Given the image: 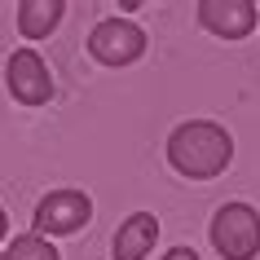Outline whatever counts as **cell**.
<instances>
[{
	"mask_svg": "<svg viewBox=\"0 0 260 260\" xmlns=\"http://www.w3.org/2000/svg\"><path fill=\"white\" fill-rule=\"evenodd\" d=\"M234 159V137L212 119H190L168 137V164L190 181L220 177Z\"/></svg>",
	"mask_w": 260,
	"mask_h": 260,
	"instance_id": "cell-1",
	"label": "cell"
},
{
	"mask_svg": "<svg viewBox=\"0 0 260 260\" xmlns=\"http://www.w3.org/2000/svg\"><path fill=\"white\" fill-rule=\"evenodd\" d=\"M212 247L220 260H256L260 256V212L247 203H225L212 216Z\"/></svg>",
	"mask_w": 260,
	"mask_h": 260,
	"instance_id": "cell-2",
	"label": "cell"
},
{
	"mask_svg": "<svg viewBox=\"0 0 260 260\" xmlns=\"http://www.w3.org/2000/svg\"><path fill=\"white\" fill-rule=\"evenodd\" d=\"M88 53L102 62V67H133L141 53H146V31L128 18H106L97 22L93 36H88Z\"/></svg>",
	"mask_w": 260,
	"mask_h": 260,
	"instance_id": "cell-3",
	"label": "cell"
},
{
	"mask_svg": "<svg viewBox=\"0 0 260 260\" xmlns=\"http://www.w3.org/2000/svg\"><path fill=\"white\" fill-rule=\"evenodd\" d=\"M36 234L49 238V234H80L88 220H93V199L84 190H53L36 203Z\"/></svg>",
	"mask_w": 260,
	"mask_h": 260,
	"instance_id": "cell-4",
	"label": "cell"
},
{
	"mask_svg": "<svg viewBox=\"0 0 260 260\" xmlns=\"http://www.w3.org/2000/svg\"><path fill=\"white\" fill-rule=\"evenodd\" d=\"M5 84H9V97L22 102V106H44L53 97V75L44 67V57L36 49H18L5 67Z\"/></svg>",
	"mask_w": 260,
	"mask_h": 260,
	"instance_id": "cell-5",
	"label": "cell"
},
{
	"mask_svg": "<svg viewBox=\"0 0 260 260\" xmlns=\"http://www.w3.org/2000/svg\"><path fill=\"white\" fill-rule=\"evenodd\" d=\"M199 22L220 40H243V36L256 31L260 14L251 0H203L199 5Z\"/></svg>",
	"mask_w": 260,
	"mask_h": 260,
	"instance_id": "cell-6",
	"label": "cell"
},
{
	"mask_svg": "<svg viewBox=\"0 0 260 260\" xmlns=\"http://www.w3.org/2000/svg\"><path fill=\"white\" fill-rule=\"evenodd\" d=\"M154 238H159V220L150 212H133L115 230V260H146L154 251Z\"/></svg>",
	"mask_w": 260,
	"mask_h": 260,
	"instance_id": "cell-7",
	"label": "cell"
},
{
	"mask_svg": "<svg viewBox=\"0 0 260 260\" xmlns=\"http://www.w3.org/2000/svg\"><path fill=\"white\" fill-rule=\"evenodd\" d=\"M62 14H67L62 0H27V5H18V31H22V40H44L62 22Z\"/></svg>",
	"mask_w": 260,
	"mask_h": 260,
	"instance_id": "cell-8",
	"label": "cell"
},
{
	"mask_svg": "<svg viewBox=\"0 0 260 260\" xmlns=\"http://www.w3.org/2000/svg\"><path fill=\"white\" fill-rule=\"evenodd\" d=\"M5 260H62V256L40 234H18L14 243H9V251H5Z\"/></svg>",
	"mask_w": 260,
	"mask_h": 260,
	"instance_id": "cell-9",
	"label": "cell"
},
{
	"mask_svg": "<svg viewBox=\"0 0 260 260\" xmlns=\"http://www.w3.org/2000/svg\"><path fill=\"white\" fill-rule=\"evenodd\" d=\"M164 260H199V251H194V247H172Z\"/></svg>",
	"mask_w": 260,
	"mask_h": 260,
	"instance_id": "cell-10",
	"label": "cell"
},
{
	"mask_svg": "<svg viewBox=\"0 0 260 260\" xmlns=\"http://www.w3.org/2000/svg\"><path fill=\"white\" fill-rule=\"evenodd\" d=\"M9 234V216H5V207H0V238Z\"/></svg>",
	"mask_w": 260,
	"mask_h": 260,
	"instance_id": "cell-11",
	"label": "cell"
},
{
	"mask_svg": "<svg viewBox=\"0 0 260 260\" xmlns=\"http://www.w3.org/2000/svg\"><path fill=\"white\" fill-rule=\"evenodd\" d=\"M0 260H5V251H0Z\"/></svg>",
	"mask_w": 260,
	"mask_h": 260,
	"instance_id": "cell-12",
	"label": "cell"
}]
</instances>
